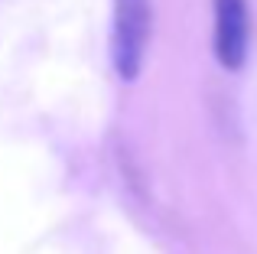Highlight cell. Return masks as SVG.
I'll list each match as a JSON object with an SVG mask.
<instances>
[{"mask_svg":"<svg viewBox=\"0 0 257 254\" xmlns=\"http://www.w3.org/2000/svg\"><path fill=\"white\" fill-rule=\"evenodd\" d=\"M153 33L150 0H114V33H111V62L124 82H134L144 69L147 46Z\"/></svg>","mask_w":257,"mask_h":254,"instance_id":"1","label":"cell"},{"mask_svg":"<svg viewBox=\"0 0 257 254\" xmlns=\"http://www.w3.org/2000/svg\"><path fill=\"white\" fill-rule=\"evenodd\" d=\"M215 59L221 69L238 72L251 46V7L247 0H215Z\"/></svg>","mask_w":257,"mask_h":254,"instance_id":"2","label":"cell"}]
</instances>
